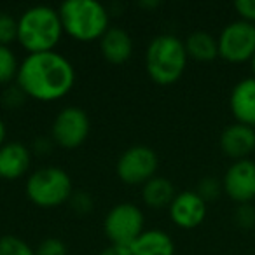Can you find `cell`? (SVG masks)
<instances>
[{
  "instance_id": "obj_1",
  "label": "cell",
  "mask_w": 255,
  "mask_h": 255,
  "mask_svg": "<svg viewBox=\"0 0 255 255\" xmlns=\"http://www.w3.org/2000/svg\"><path fill=\"white\" fill-rule=\"evenodd\" d=\"M16 81L30 98L54 102L74 88L75 70L70 61L56 51L35 53L21 61Z\"/></svg>"
},
{
  "instance_id": "obj_2",
  "label": "cell",
  "mask_w": 255,
  "mask_h": 255,
  "mask_svg": "<svg viewBox=\"0 0 255 255\" xmlns=\"http://www.w3.org/2000/svg\"><path fill=\"white\" fill-rule=\"evenodd\" d=\"M61 33L63 25L60 11L49 5H33L18 19V42L30 54L54 51Z\"/></svg>"
},
{
  "instance_id": "obj_3",
  "label": "cell",
  "mask_w": 255,
  "mask_h": 255,
  "mask_svg": "<svg viewBox=\"0 0 255 255\" xmlns=\"http://www.w3.org/2000/svg\"><path fill=\"white\" fill-rule=\"evenodd\" d=\"M185 42L173 33H163L150 40L145 53V68L156 84L170 86L182 77L187 67Z\"/></svg>"
},
{
  "instance_id": "obj_4",
  "label": "cell",
  "mask_w": 255,
  "mask_h": 255,
  "mask_svg": "<svg viewBox=\"0 0 255 255\" xmlns=\"http://www.w3.org/2000/svg\"><path fill=\"white\" fill-rule=\"evenodd\" d=\"M63 32L82 42L102 39L110 28V14L96 0H67L60 5Z\"/></svg>"
},
{
  "instance_id": "obj_5",
  "label": "cell",
  "mask_w": 255,
  "mask_h": 255,
  "mask_svg": "<svg viewBox=\"0 0 255 255\" xmlns=\"http://www.w3.org/2000/svg\"><path fill=\"white\" fill-rule=\"evenodd\" d=\"M26 196L42 208L60 206L72 198V180L65 170L56 166L40 168L26 180Z\"/></svg>"
},
{
  "instance_id": "obj_6",
  "label": "cell",
  "mask_w": 255,
  "mask_h": 255,
  "mask_svg": "<svg viewBox=\"0 0 255 255\" xmlns=\"http://www.w3.org/2000/svg\"><path fill=\"white\" fill-rule=\"evenodd\" d=\"M143 213L133 203H119L109 210L103 222L107 238L112 245L131 247V243L143 233Z\"/></svg>"
},
{
  "instance_id": "obj_7",
  "label": "cell",
  "mask_w": 255,
  "mask_h": 255,
  "mask_svg": "<svg viewBox=\"0 0 255 255\" xmlns=\"http://www.w3.org/2000/svg\"><path fill=\"white\" fill-rule=\"evenodd\" d=\"M219 56L229 63H245L255 56V25L236 19L226 25L220 32Z\"/></svg>"
},
{
  "instance_id": "obj_8",
  "label": "cell",
  "mask_w": 255,
  "mask_h": 255,
  "mask_svg": "<svg viewBox=\"0 0 255 255\" xmlns=\"http://www.w3.org/2000/svg\"><path fill=\"white\" fill-rule=\"evenodd\" d=\"M117 177L128 185L147 184L156 177L157 154L147 145H133L124 150L117 161Z\"/></svg>"
},
{
  "instance_id": "obj_9",
  "label": "cell",
  "mask_w": 255,
  "mask_h": 255,
  "mask_svg": "<svg viewBox=\"0 0 255 255\" xmlns=\"http://www.w3.org/2000/svg\"><path fill=\"white\" fill-rule=\"evenodd\" d=\"M89 133V117L79 107H65L53 121V140L65 149L79 147Z\"/></svg>"
},
{
  "instance_id": "obj_10",
  "label": "cell",
  "mask_w": 255,
  "mask_h": 255,
  "mask_svg": "<svg viewBox=\"0 0 255 255\" xmlns=\"http://www.w3.org/2000/svg\"><path fill=\"white\" fill-rule=\"evenodd\" d=\"M224 192L238 205L255 199V161H234L222 178Z\"/></svg>"
},
{
  "instance_id": "obj_11",
  "label": "cell",
  "mask_w": 255,
  "mask_h": 255,
  "mask_svg": "<svg viewBox=\"0 0 255 255\" xmlns=\"http://www.w3.org/2000/svg\"><path fill=\"white\" fill-rule=\"evenodd\" d=\"M170 217L180 229H194L206 219V201L196 191L178 192L170 205Z\"/></svg>"
},
{
  "instance_id": "obj_12",
  "label": "cell",
  "mask_w": 255,
  "mask_h": 255,
  "mask_svg": "<svg viewBox=\"0 0 255 255\" xmlns=\"http://www.w3.org/2000/svg\"><path fill=\"white\" fill-rule=\"evenodd\" d=\"M220 149L234 161L250 159L255 152V128L240 123L229 124L220 135Z\"/></svg>"
},
{
  "instance_id": "obj_13",
  "label": "cell",
  "mask_w": 255,
  "mask_h": 255,
  "mask_svg": "<svg viewBox=\"0 0 255 255\" xmlns=\"http://www.w3.org/2000/svg\"><path fill=\"white\" fill-rule=\"evenodd\" d=\"M229 109L236 123L255 128V77H245L233 88Z\"/></svg>"
},
{
  "instance_id": "obj_14",
  "label": "cell",
  "mask_w": 255,
  "mask_h": 255,
  "mask_svg": "<svg viewBox=\"0 0 255 255\" xmlns=\"http://www.w3.org/2000/svg\"><path fill=\"white\" fill-rule=\"evenodd\" d=\"M30 166V150L19 142L4 143L0 149V178L14 180L26 173Z\"/></svg>"
},
{
  "instance_id": "obj_15",
  "label": "cell",
  "mask_w": 255,
  "mask_h": 255,
  "mask_svg": "<svg viewBox=\"0 0 255 255\" xmlns=\"http://www.w3.org/2000/svg\"><path fill=\"white\" fill-rule=\"evenodd\" d=\"M100 49L107 61L110 63H124L133 54V40L123 28L110 26L100 39Z\"/></svg>"
},
{
  "instance_id": "obj_16",
  "label": "cell",
  "mask_w": 255,
  "mask_h": 255,
  "mask_svg": "<svg viewBox=\"0 0 255 255\" xmlns=\"http://www.w3.org/2000/svg\"><path fill=\"white\" fill-rule=\"evenodd\" d=\"M133 255H173L175 243L170 234L161 229L143 231L129 247Z\"/></svg>"
},
{
  "instance_id": "obj_17",
  "label": "cell",
  "mask_w": 255,
  "mask_h": 255,
  "mask_svg": "<svg viewBox=\"0 0 255 255\" xmlns=\"http://www.w3.org/2000/svg\"><path fill=\"white\" fill-rule=\"evenodd\" d=\"M143 201L150 208H164L170 206L175 194V187L168 178L164 177H154L147 184H143L142 189Z\"/></svg>"
},
{
  "instance_id": "obj_18",
  "label": "cell",
  "mask_w": 255,
  "mask_h": 255,
  "mask_svg": "<svg viewBox=\"0 0 255 255\" xmlns=\"http://www.w3.org/2000/svg\"><path fill=\"white\" fill-rule=\"evenodd\" d=\"M187 56L196 61H213L219 56V42L208 32H194L185 40Z\"/></svg>"
},
{
  "instance_id": "obj_19",
  "label": "cell",
  "mask_w": 255,
  "mask_h": 255,
  "mask_svg": "<svg viewBox=\"0 0 255 255\" xmlns=\"http://www.w3.org/2000/svg\"><path fill=\"white\" fill-rule=\"evenodd\" d=\"M19 65L14 51L9 46H0V84H9L18 77Z\"/></svg>"
},
{
  "instance_id": "obj_20",
  "label": "cell",
  "mask_w": 255,
  "mask_h": 255,
  "mask_svg": "<svg viewBox=\"0 0 255 255\" xmlns=\"http://www.w3.org/2000/svg\"><path fill=\"white\" fill-rule=\"evenodd\" d=\"M0 255H35V250H32L21 238L7 234L0 236Z\"/></svg>"
},
{
  "instance_id": "obj_21",
  "label": "cell",
  "mask_w": 255,
  "mask_h": 255,
  "mask_svg": "<svg viewBox=\"0 0 255 255\" xmlns=\"http://www.w3.org/2000/svg\"><path fill=\"white\" fill-rule=\"evenodd\" d=\"M18 39V19L7 11H0V46H9Z\"/></svg>"
},
{
  "instance_id": "obj_22",
  "label": "cell",
  "mask_w": 255,
  "mask_h": 255,
  "mask_svg": "<svg viewBox=\"0 0 255 255\" xmlns=\"http://www.w3.org/2000/svg\"><path fill=\"white\" fill-rule=\"evenodd\" d=\"M199 196L205 199L206 203L208 201H215L220 194L224 192V187H222V180L215 177H205L199 180L198 184V189H196Z\"/></svg>"
},
{
  "instance_id": "obj_23",
  "label": "cell",
  "mask_w": 255,
  "mask_h": 255,
  "mask_svg": "<svg viewBox=\"0 0 255 255\" xmlns=\"http://www.w3.org/2000/svg\"><path fill=\"white\" fill-rule=\"evenodd\" d=\"M234 224L240 229H254L255 227V206L252 203L238 205L234 212Z\"/></svg>"
},
{
  "instance_id": "obj_24",
  "label": "cell",
  "mask_w": 255,
  "mask_h": 255,
  "mask_svg": "<svg viewBox=\"0 0 255 255\" xmlns=\"http://www.w3.org/2000/svg\"><path fill=\"white\" fill-rule=\"evenodd\" d=\"M35 255H68L67 245L58 238H47L37 247Z\"/></svg>"
},
{
  "instance_id": "obj_25",
  "label": "cell",
  "mask_w": 255,
  "mask_h": 255,
  "mask_svg": "<svg viewBox=\"0 0 255 255\" xmlns=\"http://www.w3.org/2000/svg\"><path fill=\"white\" fill-rule=\"evenodd\" d=\"M234 9L240 14V19L255 25V0H236Z\"/></svg>"
},
{
  "instance_id": "obj_26",
  "label": "cell",
  "mask_w": 255,
  "mask_h": 255,
  "mask_svg": "<svg viewBox=\"0 0 255 255\" xmlns=\"http://www.w3.org/2000/svg\"><path fill=\"white\" fill-rule=\"evenodd\" d=\"M70 203H72V208L79 213H88L93 208V199L88 192H77V194H74L70 198Z\"/></svg>"
},
{
  "instance_id": "obj_27",
  "label": "cell",
  "mask_w": 255,
  "mask_h": 255,
  "mask_svg": "<svg viewBox=\"0 0 255 255\" xmlns=\"http://www.w3.org/2000/svg\"><path fill=\"white\" fill-rule=\"evenodd\" d=\"M26 98V95L23 93V89L19 86H14V88H9L7 91L4 93V103L7 107H18L23 103V100Z\"/></svg>"
},
{
  "instance_id": "obj_28",
  "label": "cell",
  "mask_w": 255,
  "mask_h": 255,
  "mask_svg": "<svg viewBox=\"0 0 255 255\" xmlns=\"http://www.w3.org/2000/svg\"><path fill=\"white\" fill-rule=\"evenodd\" d=\"M100 255H133L129 247H123V245H110Z\"/></svg>"
},
{
  "instance_id": "obj_29",
  "label": "cell",
  "mask_w": 255,
  "mask_h": 255,
  "mask_svg": "<svg viewBox=\"0 0 255 255\" xmlns=\"http://www.w3.org/2000/svg\"><path fill=\"white\" fill-rule=\"evenodd\" d=\"M5 135H7V131H5V124H4V121L0 119V149H2V147H4Z\"/></svg>"
},
{
  "instance_id": "obj_30",
  "label": "cell",
  "mask_w": 255,
  "mask_h": 255,
  "mask_svg": "<svg viewBox=\"0 0 255 255\" xmlns=\"http://www.w3.org/2000/svg\"><path fill=\"white\" fill-rule=\"evenodd\" d=\"M140 5H142V7H156V5H159V2H140Z\"/></svg>"
},
{
  "instance_id": "obj_31",
  "label": "cell",
  "mask_w": 255,
  "mask_h": 255,
  "mask_svg": "<svg viewBox=\"0 0 255 255\" xmlns=\"http://www.w3.org/2000/svg\"><path fill=\"white\" fill-rule=\"evenodd\" d=\"M250 67H252V77H255V56L252 58V61H250Z\"/></svg>"
}]
</instances>
